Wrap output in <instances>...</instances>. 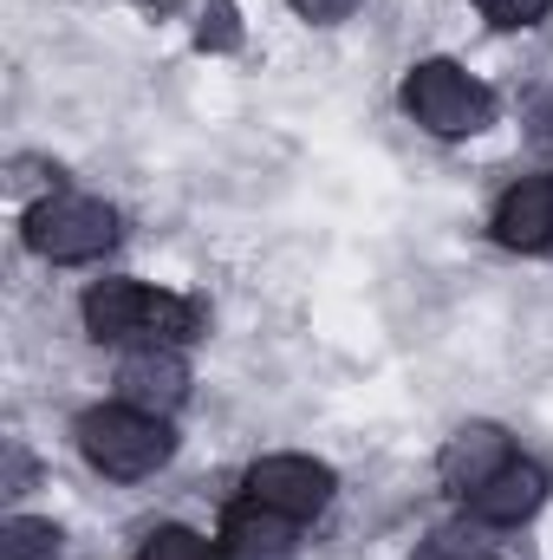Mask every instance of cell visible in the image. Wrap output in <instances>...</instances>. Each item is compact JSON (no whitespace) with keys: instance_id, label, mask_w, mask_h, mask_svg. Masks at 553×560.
I'll return each instance as SVG.
<instances>
[{"instance_id":"1","label":"cell","mask_w":553,"mask_h":560,"mask_svg":"<svg viewBox=\"0 0 553 560\" xmlns=\"http://www.w3.org/2000/svg\"><path fill=\"white\" fill-rule=\"evenodd\" d=\"M79 326L98 346H196L209 332V306L176 287H150L138 275H98L79 293Z\"/></svg>"},{"instance_id":"2","label":"cell","mask_w":553,"mask_h":560,"mask_svg":"<svg viewBox=\"0 0 553 560\" xmlns=\"http://www.w3.org/2000/svg\"><path fill=\"white\" fill-rule=\"evenodd\" d=\"M72 443H79L92 476H105V482H150L156 469H169L183 436H176V418L138 411L125 398H105V405H85L72 418Z\"/></svg>"},{"instance_id":"3","label":"cell","mask_w":553,"mask_h":560,"mask_svg":"<svg viewBox=\"0 0 553 560\" xmlns=\"http://www.w3.org/2000/svg\"><path fill=\"white\" fill-rule=\"evenodd\" d=\"M20 242H26V255H39L46 268H92V261H105V255L125 242V215H118V202L59 183V189H46V196L26 202Z\"/></svg>"},{"instance_id":"4","label":"cell","mask_w":553,"mask_h":560,"mask_svg":"<svg viewBox=\"0 0 553 560\" xmlns=\"http://www.w3.org/2000/svg\"><path fill=\"white\" fill-rule=\"evenodd\" d=\"M398 105L416 131L443 143H462V138H482L495 125V92L462 66V59H416L411 72L398 79Z\"/></svg>"},{"instance_id":"5","label":"cell","mask_w":553,"mask_h":560,"mask_svg":"<svg viewBox=\"0 0 553 560\" xmlns=\"http://www.w3.org/2000/svg\"><path fill=\"white\" fill-rule=\"evenodd\" d=\"M242 495L306 528V522H319V515L339 502V476H332V463H319V456H306V450H268V456L248 463Z\"/></svg>"},{"instance_id":"6","label":"cell","mask_w":553,"mask_h":560,"mask_svg":"<svg viewBox=\"0 0 553 560\" xmlns=\"http://www.w3.org/2000/svg\"><path fill=\"white\" fill-rule=\"evenodd\" d=\"M515 456H521V450H515V430H508V423L469 418L443 436V450H436V482H443L456 502H469V495L489 489Z\"/></svg>"},{"instance_id":"7","label":"cell","mask_w":553,"mask_h":560,"mask_svg":"<svg viewBox=\"0 0 553 560\" xmlns=\"http://www.w3.org/2000/svg\"><path fill=\"white\" fill-rule=\"evenodd\" d=\"M189 385H196V372H189L183 346H125L118 372H111V398L156 411V418H176L189 405Z\"/></svg>"},{"instance_id":"8","label":"cell","mask_w":553,"mask_h":560,"mask_svg":"<svg viewBox=\"0 0 553 560\" xmlns=\"http://www.w3.org/2000/svg\"><path fill=\"white\" fill-rule=\"evenodd\" d=\"M489 235L508 255H553V170H528L495 196Z\"/></svg>"},{"instance_id":"9","label":"cell","mask_w":553,"mask_h":560,"mask_svg":"<svg viewBox=\"0 0 553 560\" xmlns=\"http://www.w3.org/2000/svg\"><path fill=\"white\" fill-rule=\"evenodd\" d=\"M548 495H553V469L534 463V456H515L489 489H475L462 502V515L482 522V528H521V522H534L548 509Z\"/></svg>"},{"instance_id":"10","label":"cell","mask_w":553,"mask_h":560,"mask_svg":"<svg viewBox=\"0 0 553 560\" xmlns=\"http://www.w3.org/2000/svg\"><path fill=\"white\" fill-rule=\"evenodd\" d=\"M222 560H293L299 555V522H286L274 509H261V502H235L228 515H222Z\"/></svg>"},{"instance_id":"11","label":"cell","mask_w":553,"mask_h":560,"mask_svg":"<svg viewBox=\"0 0 553 560\" xmlns=\"http://www.w3.org/2000/svg\"><path fill=\"white\" fill-rule=\"evenodd\" d=\"M59 555H66V528H59L52 515L13 509V515L0 522V560H59Z\"/></svg>"},{"instance_id":"12","label":"cell","mask_w":553,"mask_h":560,"mask_svg":"<svg viewBox=\"0 0 553 560\" xmlns=\"http://www.w3.org/2000/svg\"><path fill=\"white\" fill-rule=\"evenodd\" d=\"M495 528H482V522H443V528H430L423 541H416L404 560H495V541H489Z\"/></svg>"},{"instance_id":"13","label":"cell","mask_w":553,"mask_h":560,"mask_svg":"<svg viewBox=\"0 0 553 560\" xmlns=\"http://www.w3.org/2000/svg\"><path fill=\"white\" fill-rule=\"evenodd\" d=\"M131 560H222V541L202 535V528H183V522H163L138 541Z\"/></svg>"},{"instance_id":"14","label":"cell","mask_w":553,"mask_h":560,"mask_svg":"<svg viewBox=\"0 0 553 560\" xmlns=\"http://www.w3.org/2000/svg\"><path fill=\"white\" fill-rule=\"evenodd\" d=\"M248 26L235 0H196V52H242Z\"/></svg>"},{"instance_id":"15","label":"cell","mask_w":553,"mask_h":560,"mask_svg":"<svg viewBox=\"0 0 553 560\" xmlns=\"http://www.w3.org/2000/svg\"><path fill=\"white\" fill-rule=\"evenodd\" d=\"M33 489H39V456L26 450V436H7V443H0V495L20 502V495H33Z\"/></svg>"},{"instance_id":"16","label":"cell","mask_w":553,"mask_h":560,"mask_svg":"<svg viewBox=\"0 0 553 560\" xmlns=\"http://www.w3.org/2000/svg\"><path fill=\"white\" fill-rule=\"evenodd\" d=\"M495 33H528V26H541L553 13V0H469Z\"/></svg>"},{"instance_id":"17","label":"cell","mask_w":553,"mask_h":560,"mask_svg":"<svg viewBox=\"0 0 553 560\" xmlns=\"http://www.w3.org/2000/svg\"><path fill=\"white\" fill-rule=\"evenodd\" d=\"M521 138H528L534 156H548V163H553V79H548V85H534V92L521 98Z\"/></svg>"},{"instance_id":"18","label":"cell","mask_w":553,"mask_h":560,"mask_svg":"<svg viewBox=\"0 0 553 560\" xmlns=\"http://www.w3.org/2000/svg\"><path fill=\"white\" fill-rule=\"evenodd\" d=\"M286 7H293L306 26H345V20H352L365 0H286Z\"/></svg>"}]
</instances>
